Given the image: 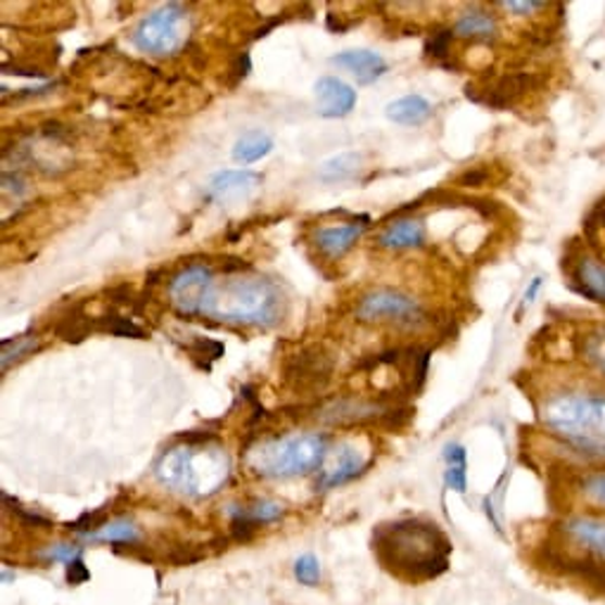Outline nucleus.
I'll list each match as a JSON object with an SVG mask.
<instances>
[{
  "mask_svg": "<svg viewBox=\"0 0 605 605\" xmlns=\"http://www.w3.org/2000/svg\"><path fill=\"white\" fill-rule=\"evenodd\" d=\"M373 551L385 570L406 582H425L449 568L452 542L437 525L399 520L373 532Z\"/></svg>",
  "mask_w": 605,
  "mask_h": 605,
  "instance_id": "f257e3e1",
  "label": "nucleus"
},
{
  "mask_svg": "<svg viewBox=\"0 0 605 605\" xmlns=\"http://www.w3.org/2000/svg\"><path fill=\"white\" fill-rule=\"evenodd\" d=\"M230 475V461L224 446L210 434L186 437L181 444L164 452L154 463V478L169 492L190 499L216 494Z\"/></svg>",
  "mask_w": 605,
  "mask_h": 605,
  "instance_id": "f03ea898",
  "label": "nucleus"
},
{
  "mask_svg": "<svg viewBox=\"0 0 605 605\" xmlns=\"http://www.w3.org/2000/svg\"><path fill=\"white\" fill-rule=\"evenodd\" d=\"M286 314V298L274 280L250 274H224L216 278L204 300L202 318L222 324L272 328Z\"/></svg>",
  "mask_w": 605,
  "mask_h": 605,
  "instance_id": "7ed1b4c3",
  "label": "nucleus"
},
{
  "mask_svg": "<svg viewBox=\"0 0 605 605\" xmlns=\"http://www.w3.org/2000/svg\"><path fill=\"white\" fill-rule=\"evenodd\" d=\"M328 454V437L318 432H298L286 437H274V440L256 442L248 454L244 463L248 468L260 475V478L286 480L300 478L312 470L324 466Z\"/></svg>",
  "mask_w": 605,
  "mask_h": 605,
  "instance_id": "20e7f679",
  "label": "nucleus"
},
{
  "mask_svg": "<svg viewBox=\"0 0 605 605\" xmlns=\"http://www.w3.org/2000/svg\"><path fill=\"white\" fill-rule=\"evenodd\" d=\"M549 428L577 449L601 452L605 446V396H560L544 408Z\"/></svg>",
  "mask_w": 605,
  "mask_h": 605,
  "instance_id": "39448f33",
  "label": "nucleus"
},
{
  "mask_svg": "<svg viewBox=\"0 0 605 605\" xmlns=\"http://www.w3.org/2000/svg\"><path fill=\"white\" fill-rule=\"evenodd\" d=\"M190 34V17L184 5L169 3L150 12L138 22L131 43L154 58H174L186 48Z\"/></svg>",
  "mask_w": 605,
  "mask_h": 605,
  "instance_id": "423d86ee",
  "label": "nucleus"
},
{
  "mask_svg": "<svg viewBox=\"0 0 605 605\" xmlns=\"http://www.w3.org/2000/svg\"><path fill=\"white\" fill-rule=\"evenodd\" d=\"M335 373L332 356L324 350V346L312 344L304 350L290 354L282 362V382L286 388L298 392V394H318L324 392Z\"/></svg>",
  "mask_w": 605,
  "mask_h": 605,
  "instance_id": "0eeeda50",
  "label": "nucleus"
},
{
  "mask_svg": "<svg viewBox=\"0 0 605 605\" xmlns=\"http://www.w3.org/2000/svg\"><path fill=\"white\" fill-rule=\"evenodd\" d=\"M356 320L362 324H396L416 326L425 318L418 300L396 290H373L358 300L354 308Z\"/></svg>",
  "mask_w": 605,
  "mask_h": 605,
  "instance_id": "6e6552de",
  "label": "nucleus"
},
{
  "mask_svg": "<svg viewBox=\"0 0 605 605\" xmlns=\"http://www.w3.org/2000/svg\"><path fill=\"white\" fill-rule=\"evenodd\" d=\"M214 272L207 264H190L169 280V300L181 316L192 318L202 314L204 300L214 286Z\"/></svg>",
  "mask_w": 605,
  "mask_h": 605,
  "instance_id": "1a4fd4ad",
  "label": "nucleus"
},
{
  "mask_svg": "<svg viewBox=\"0 0 605 605\" xmlns=\"http://www.w3.org/2000/svg\"><path fill=\"white\" fill-rule=\"evenodd\" d=\"M370 461L373 458L368 454V449L362 442L344 440L335 446H328L324 466L318 468L320 472H318L316 487L332 489V487L350 482L356 478V475H362L370 466Z\"/></svg>",
  "mask_w": 605,
  "mask_h": 605,
  "instance_id": "9d476101",
  "label": "nucleus"
},
{
  "mask_svg": "<svg viewBox=\"0 0 605 605\" xmlns=\"http://www.w3.org/2000/svg\"><path fill=\"white\" fill-rule=\"evenodd\" d=\"M537 84H539V76H534V74H506L492 81L468 84L466 96L472 102H480V105L494 108V110H506Z\"/></svg>",
  "mask_w": 605,
  "mask_h": 605,
  "instance_id": "9b49d317",
  "label": "nucleus"
},
{
  "mask_svg": "<svg viewBox=\"0 0 605 605\" xmlns=\"http://www.w3.org/2000/svg\"><path fill=\"white\" fill-rule=\"evenodd\" d=\"M210 198L218 204H236L250 200L262 186V174L250 169H224L210 178Z\"/></svg>",
  "mask_w": 605,
  "mask_h": 605,
  "instance_id": "f8f14e48",
  "label": "nucleus"
},
{
  "mask_svg": "<svg viewBox=\"0 0 605 605\" xmlns=\"http://www.w3.org/2000/svg\"><path fill=\"white\" fill-rule=\"evenodd\" d=\"M318 114L326 119L346 117L356 108V91L338 76H320L314 84Z\"/></svg>",
  "mask_w": 605,
  "mask_h": 605,
  "instance_id": "ddd939ff",
  "label": "nucleus"
},
{
  "mask_svg": "<svg viewBox=\"0 0 605 605\" xmlns=\"http://www.w3.org/2000/svg\"><path fill=\"white\" fill-rule=\"evenodd\" d=\"M563 534L584 556L605 563V520L591 518V515H577V518L563 522Z\"/></svg>",
  "mask_w": 605,
  "mask_h": 605,
  "instance_id": "4468645a",
  "label": "nucleus"
},
{
  "mask_svg": "<svg viewBox=\"0 0 605 605\" xmlns=\"http://www.w3.org/2000/svg\"><path fill=\"white\" fill-rule=\"evenodd\" d=\"M330 62L350 72L356 79V84H362V86L376 84L380 76H385V72H388V62H385V58L366 48L344 50V53L332 55Z\"/></svg>",
  "mask_w": 605,
  "mask_h": 605,
  "instance_id": "2eb2a0df",
  "label": "nucleus"
},
{
  "mask_svg": "<svg viewBox=\"0 0 605 605\" xmlns=\"http://www.w3.org/2000/svg\"><path fill=\"white\" fill-rule=\"evenodd\" d=\"M282 506L276 501L256 499L248 506H228V515L234 518V532L240 537H248L256 530V525H268L282 518Z\"/></svg>",
  "mask_w": 605,
  "mask_h": 605,
  "instance_id": "dca6fc26",
  "label": "nucleus"
},
{
  "mask_svg": "<svg viewBox=\"0 0 605 605\" xmlns=\"http://www.w3.org/2000/svg\"><path fill=\"white\" fill-rule=\"evenodd\" d=\"M366 228H368V222L328 226V228L316 230L314 242H316V248L328 256V260H340V256L350 252L358 242V238L366 234Z\"/></svg>",
  "mask_w": 605,
  "mask_h": 605,
  "instance_id": "f3484780",
  "label": "nucleus"
},
{
  "mask_svg": "<svg viewBox=\"0 0 605 605\" xmlns=\"http://www.w3.org/2000/svg\"><path fill=\"white\" fill-rule=\"evenodd\" d=\"M572 288L587 300L605 304V266L591 256H579L570 272Z\"/></svg>",
  "mask_w": 605,
  "mask_h": 605,
  "instance_id": "a211bd4d",
  "label": "nucleus"
},
{
  "mask_svg": "<svg viewBox=\"0 0 605 605\" xmlns=\"http://www.w3.org/2000/svg\"><path fill=\"white\" fill-rule=\"evenodd\" d=\"M425 242V226L418 218H399V222L390 224L378 236V244L385 250H408V248H420Z\"/></svg>",
  "mask_w": 605,
  "mask_h": 605,
  "instance_id": "6ab92c4d",
  "label": "nucleus"
},
{
  "mask_svg": "<svg viewBox=\"0 0 605 605\" xmlns=\"http://www.w3.org/2000/svg\"><path fill=\"white\" fill-rule=\"evenodd\" d=\"M385 117L399 126H420L432 117V105L418 93H411L390 102L385 108Z\"/></svg>",
  "mask_w": 605,
  "mask_h": 605,
  "instance_id": "aec40b11",
  "label": "nucleus"
},
{
  "mask_svg": "<svg viewBox=\"0 0 605 605\" xmlns=\"http://www.w3.org/2000/svg\"><path fill=\"white\" fill-rule=\"evenodd\" d=\"M272 150H274V138L266 131H262V128H254V131L242 134L236 140V146H234V150H230V154H234V160L238 164H254V162L264 160L266 154H272Z\"/></svg>",
  "mask_w": 605,
  "mask_h": 605,
  "instance_id": "412c9836",
  "label": "nucleus"
},
{
  "mask_svg": "<svg viewBox=\"0 0 605 605\" xmlns=\"http://www.w3.org/2000/svg\"><path fill=\"white\" fill-rule=\"evenodd\" d=\"M496 20L482 10H470L466 15H461L454 27L458 38H470V41H492V38H496Z\"/></svg>",
  "mask_w": 605,
  "mask_h": 605,
  "instance_id": "4be33fe9",
  "label": "nucleus"
},
{
  "mask_svg": "<svg viewBox=\"0 0 605 605\" xmlns=\"http://www.w3.org/2000/svg\"><path fill=\"white\" fill-rule=\"evenodd\" d=\"M93 330H96V318L84 314V304L72 306V312L67 316H62L55 324L58 338L72 344L84 342Z\"/></svg>",
  "mask_w": 605,
  "mask_h": 605,
  "instance_id": "5701e85b",
  "label": "nucleus"
},
{
  "mask_svg": "<svg viewBox=\"0 0 605 605\" xmlns=\"http://www.w3.org/2000/svg\"><path fill=\"white\" fill-rule=\"evenodd\" d=\"M364 154L362 152H340L332 154L324 164L318 166V178L326 184L344 181V178H352L358 169H362Z\"/></svg>",
  "mask_w": 605,
  "mask_h": 605,
  "instance_id": "b1692460",
  "label": "nucleus"
},
{
  "mask_svg": "<svg viewBox=\"0 0 605 605\" xmlns=\"http://www.w3.org/2000/svg\"><path fill=\"white\" fill-rule=\"evenodd\" d=\"M444 461H446V472L444 482L449 489H454L458 494H466L468 489V454L461 444H449L444 449Z\"/></svg>",
  "mask_w": 605,
  "mask_h": 605,
  "instance_id": "393cba45",
  "label": "nucleus"
},
{
  "mask_svg": "<svg viewBox=\"0 0 605 605\" xmlns=\"http://www.w3.org/2000/svg\"><path fill=\"white\" fill-rule=\"evenodd\" d=\"M38 346H41V338H38L36 332H24V335H17V338H5L3 342H0V368H3V373H8V368L12 364H17L22 362V358H27L31 356Z\"/></svg>",
  "mask_w": 605,
  "mask_h": 605,
  "instance_id": "a878e982",
  "label": "nucleus"
},
{
  "mask_svg": "<svg viewBox=\"0 0 605 605\" xmlns=\"http://www.w3.org/2000/svg\"><path fill=\"white\" fill-rule=\"evenodd\" d=\"M88 542H110V544H136L140 539V532L134 520L119 518L108 525H102L100 530L86 534Z\"/></svg>",
  "mask_w": 605,
  "mask_h": 605,
  "instance_id": "bb28decb",
  "label": "nucleus"
},
{
  "mask_svg": "<svg viewBox=\"0 0 605 605\" xmlns=\"http://www.w3.org/2000/svg\"><path fill=\"white\" fill-rule=\"evenodd\" d=\"M96 330L117 335V338H134V340L146 338L143 328L136 326L131 318H124V316H117V314H108V316L96 318Z\"/></svg>",
  "mask_w": 605,
  "mask_h": 605,
  "instance_id": "cd10ccee",
  "label": "nucleus"
},
{
  "mask_svg": "<svg viewBox=\"0 0 605 605\" xmlns=\"http://www.w3.org/2000/svg\"><path fill=\"white\" fill-rule=\"evenodd\" d=\"M224 352H226L224 342L210 340V338H196V340L188 344L190 358H192V362H198L200 368H204V370H210L212 362H216V358H222Z\"/></svg>",
  "mask_w": 605,
  "mask_h": 605,
  "instance_id": "c85d7f7f",
  "label": "nucleus"
},
{
  "mask_svg": "<svg viewBox=\"0 0 605 605\" xmlns=\"http://www.w3.org/2000/svg\"><path fill=\"white\" fill-rule=\"evenodd\" d=\"M294 579L304 587H318L320 582V563L314 553H304L298 560H294Z\"/></svg>",
  "mask_w": 605,
  "mask_h": 605,
  "instance_id": "c756f323",
  "label": "nucleus"
},
{
  "mask_svg": "<svg viewBox=\"0 0 605 605\" xmlns=\"http://www.w3.org/2000/svg\"><path fill=\"white\" fill-rule=\"evenodd\" d=\"M452 41H454V31L452 29L434 31L428 38V43H425V55L437 60V62H444L449 55H452Z\"/></svg>",
  "mask_w": 605,
  "mask_h": 605,
  "instance_id": "7c9ffc66",
  "label": "nucleus"
},
{
  "mask_svg": "<svg viewBox=\"0 0 605 605\" xmlns=\"http://www.w3.org/2000/svg\"><path fill=\"white\" fill-rule=\"evenodd\" d=\"M584 356L594 364L598 370L605 373V328L587 335L584 340Z\"/></svg>",
  "mask_w": 605,
  "mask_h": 605,
  "instance_id": "2f4dec72",
  "label": "nucleus"
},
{
  "mask_svg": "<svg viewBox=\"0 0 605 605\" xmlns=\"http://www.w3.org/2000/svg\"><path fill=\"white\" fill-rule=\"evenodd\" d=\"M41 558L48 560V563H64V565H70V563H74L76 558H81V546H76V544H55V546H48V549L41 553Z\"/></svg>",
  "mask_w": 605,
  "mask_h": 605,
  "instance_id": "473e14b6",
  "label": "nucleus"
},
{
  "mask_svg": "<svg viewBox=\"0 0 605 605\" xmlns=\"http://www.w3.org/2000/svg\"><path fill=\"white\" fill-rule=\"evenodd\" d=\"M584 494L594 501V504L605 508V472H591L582 482Z\"/></svg>",
  "mask_w": 605,
  "mask_h": 605,
  "instance_id": "72a5a7b5",
  "label": "nucleus"
},
{
  "mask_svg": "<svg viewBox=\"0 0 605 605\" xmlns=\"http://www.w3.org/2000/svg\"><path fill=\"white\" fill-rule=\"evenodd\" d=\"M3 192H12L15 198H22L24 192H27V184H24V178L20 176V172H3Z\"/></svg>",
  "mask_w": 605,
  "mask_h": 605,
  "instance_id": "f704fd0d",
  "label": "nucleus"
},
{
  "mask_svg": "<svg viewBox=\"0 0 605 605\" xmlns=\"http://www.w3.org/2000/svg\"><path fill=\"white\" fill-rule=\"evenodd\" d=\"M501 5H504L511 12H520V15H527V12L546 8V3H542V0H508V3H501Z\"/></svg>",
  "mask_w": 605,
  "mask_h": 605,
  "instance_id": "c9c22d12",
  "label": "nucleus"
},
{
  "mask_svg": "<svg viewBox=\"0 0 605 605\" xmlns=\"http://www.w3.org/2000/svg\"><path fill=\"white\" fill-rule=\"evenodd\" d=\"M88 577H91V572L86 570V565H84L81 558H76L74 563L67 565V582L70 584H81V582H86Z\"/></svg>",
  "mask_w": 605,
  "mask_h": 605,
  "instance_id": "e433bc0d",
  "label": "nucleus"
},
{
  "mask_svg": "<svg viewBox=\"0 0 605 605\" xmlns=\"http://www.w3.org/2000/svg\"><path fill=\"white\" fill-rule=\"evenodd\" d=\"M598 228H605V198L596 204L594 212H591L587 218L589 234H594V230H598Z\"/></svg>",
  "mask_w": 605,
  "mask_h": 605,
  "instance_id": "4c0bfd02",
  "label": "nucleus"
},
{
  "mask_svg": "<svg viewBox=\"0 0 605 605\" xmlns=\"http://www.w3.org/2000/svg\"><path fill=\"white\" fill-rule=\"evenodd\" d=\"M5 74H15V76H29V79H46V74L41 70H31V67H20V64H3Z\"/></svg>",
  "mask_w": 605,
  "mask_h": 605,
  "instance_id": "58836bf2",
  "label": "nucleus"
},
{
  "mask_svg": "<svg viewBox=\"0 0 605 605\" xmlns=\"http://www.w3.org/2000/svg\"><path fill=\"white\" fill-rule=\"evenodd\" d=\"M250 67H252L250 55H248V53L238 55V60H236V67H234V72H236V81H242V79H244V76H248V74H250Z\"/></svg>",
  "mask_w": 605,
  "mask_h": 605,
  "instance_id": "ea45409f",
  "label": "nucleus"
},
{
  "mask_svg": "<svg viewBox=\"0 0 605 605\" xmlns=\"http://www.w3.org/2000/svg\"><path fill=\"white\" fill-rule=\"evenodd\" d=\"M326 24H328V29L335 31V34H344L346 29H350V27H346V24L340 22V15H335V12H328Z\"/></svg>",
  "mask_w": 605,
  "mask_h": 605,
  "instance_id": "a19ab883",
  "label": "nucleus"
},
{
  "mask_svg": "<svg viewBox=\"0 0 605 605\" xmlns=\"http://www.w3.org/2000/svg\"><path fill=\"white\" fill-rule=\"evenodd\" d=\"M484 178H487L484 172H468V174L461 176V184L463 186H480Z\"/></svg>",
  "mask_w": 605,
  "mask_h": 605,
  "instance_id": "79ce46f5",
  "label": "nucleus"
},
{
  "mask_svg": "<svg viewBox=\"0 0 605 605\" xmlns=\"http://www.w3.org/2000/svg\"><path fill=\"white\" fill-rule=\"evenodd\" d=\"M539 288H542V278H534V280L530 282V288L525 290V304H532V302H534Z\"/></svg>",
  "mask_w": 605,
  "mask_h": 605,
  "instance_id": "37998d69",
  "label": "nucleus"
}]
</instances>
